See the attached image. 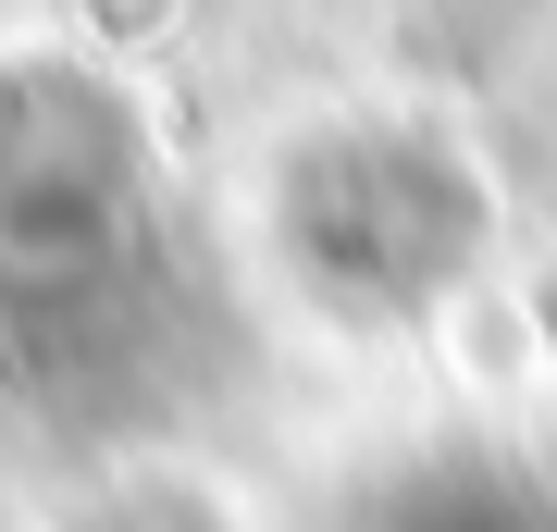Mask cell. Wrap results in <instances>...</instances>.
Here are the masks:
<instances>
[{"mask_svg":"<svg viewBox=\"0 0 557 532\" xmlns=\"http://www.w3.org/2000/svg\"><path fill=\"white\" fill-rule=\"evenodd\" d=\"M199 359V260L149 124L75 62L0 75V384L124 434Z\"/></svg>","mask_w":557,"mask_h":532,"instance_id":"cell-1","label":"cell"},{"mask_svg":"<svg viewBox=\"0 0 557 532\" xmlns=\"http://www.w3.org/2000/svg\"><path fill=\"white\" fill-rule=\"evenodd\" d=\"M397 211H471V186H458L446 149H421V137H322V149L285 161V198H273L298 285H322L359 322L434 310L458 285V260H471V248L397 236Z\"/></svg>","mask_w":557,"mask_h":532,"instance_id":"cell-2","label":"cell"},{"mask_svg":"<svg viewBox=\"0 0 557 532\" xmlns=\"http://www.w3.org/2000/svg\"><path fill=\"white\" fill-rule=\"evenodd\" d=\"M322 532H557V471L483 434L397 446L322 508Z\"/></svg>","mask_w":557,"mask_h":532,"instance_id":"cell-3","label":"cell"}]
</instances>
